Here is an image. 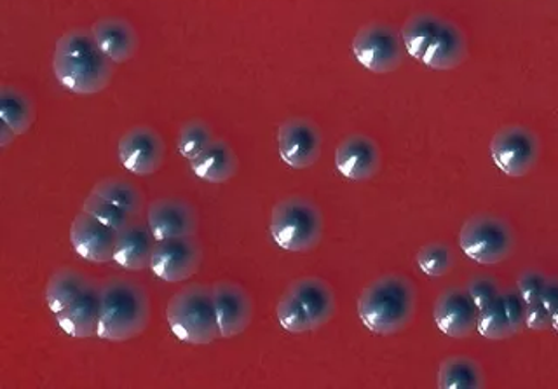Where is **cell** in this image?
I'll return each instance as SVG.
<instances>
[{
  "mask_svg": "<svg viewBox=\"0 0 558 389\" xmlns=\"http://www.w3.org/2000/svg\"><path fill=\"white\" fill-rule=\"evenodd\" d=\"M113 65L87 28L65 32L52 54V74L63 88L75 95L104 92L112 81Z\"/></svg>",
  "mask_w": 558,
  "mask_h": 389,
  "instance_id": "cell-1",
  "label": "cell"
},
{
  "mask_svg": "<svg viewBox=\"0 0 558 389\" xmlns=\"http://www.w3.org/2000/svg\"><path fill=\"white\" fill-rule=\"evenodd\" d=\"M100 289V319L96 336L124 342L144 332L150 321V297L144 284L121 276L105 278Z\"/></svg>",
  "mask_w": 558,
  "mask_h": 389,
  "instance_id": "cell-2",
  "label": "cell"
},
{
  "mask_svg": "<svg viewBox=\"0 0 558 389\" xmlns=\"http://www.w3.org/2000/svg\"><path fill=\"white\" fill-rule=\"evenodd\" d=\"M417 292L407 276L384 275L357 297V316L372 333L392 336L414 319Z\"/></svg>",
  "mask_w": 558,
  "mask_h": 389,
  "instance_id": "cell-3",
  "label": "cell"
},
{
  "mask_svg": "<svg viewBox=\"0 0 558 389\" xmlns=\"http://www.w3.org/2000/svg\"><path fill=\"white\" fill-rule=\"evenodd\" d=\"M166 321L179 341L206 345L220 337L214 290L208 284H187L174 293L166 307Z\"/></svg>",
  "mask_w": 558,
  "mask_h": 389,
  "instance_id": "cell-4",
  "label": "cell"
},
{
  "mask_svg": "<svg viewBox=\"0 0 558 389\" xmlns=\"http://www.w3.org/2000/svg\"><path fill=\"white\" fill-rule=\"evenodd\" d=\"M322 210L304 196H288L276 203L270 214V236L284 252L305 254L319 245L323 238Z\"/></svg>",
  "mask_w": 558,
  "mask_h": 389,
  "instance_id": "cell-5",
  "label": "cell"
},
{
  "mask_svg": "<svg viewBox=\"0 0 558 389\" xmlns=\"http://www.w3.org/2000/svg\"><path fill=\"white\" fill-rule=\"evenodd\" d=\"M462 252L484 266L502 263L513 254L514 232L510 223L496 215H473L459 232Z\"/></svg>",
  "mask_w": 558,
  "mask_h": 389,
  "instance_id": "cell-6",
  "label": "cell"
},
{
  "mask_svg": "<svg viewBox=\"0 0 558 389\" xmlns=\"http://www.w3.org/2000/svg\"><path fill=\"white\" fill-rule=\"evenodd\" d=\"M353 53L366 71L389 74L403 63L407 49L397 28L389 23L372 22L356 32Z\"/></svg>",
  "mask_w": 558,
  "mask_h": 389,
  "instance_id": "cell-7",
  "label": "cell"
},
{
  "mask_svg": "<svg viewBox=\"0 0 558 389\" xmlns=\"http://www.w3.org/2000/svg\"><path fill=\"white\" fill-rule=\"evenodd\" d=\"M541 142L536 133L520 124L502 126L490 141V158L508 177L527 175L539 161Z\"/></svg>",
  "mask_w": 558,
  "mask_h": 389,
  "instance_id": "cell-8",
  "label": "cell"
},
{
  "mask_svg": "<svg viewBox=\"0 0 558 389\" xmlns=\"http://www.w3.org/2000/svg\"><path fill=\"white\" fill-rule=\"evenodd\" d=\"M203 246L196 236L156 241L148 269L166 283H180L199 271Z\"/></svg>",
  "mask_w": 558,
  "mask_h": 389,
  "instance_id": "cell-9",
  "label": "cell"
},
{
  "mask_svg": "<svg viewBox=\"0 0 558 389\" xmlns=\"http://www.w3.org/2000/svg\"><path fill=\"white\" fill-rule=\"evenodd\" d=\"M279 156L293 170H307L318 162L323 135L311 119L290 118L278 130Z\"/></svg>",
  "mask_w": 558,
  "mask_h": 389,
  "instance_id": "cell-10",
  "label": "cell"
},
{
  "mask_svg": "<svg viewBox=\"0 0 558 389\" xmlns=\"http://www.w3.org/2000/svg\"><path fill=\"white\" fill-rule=\"evenodd\" d=\"M119 161L130 173L154 175L165 165L166 145L162 136L150 126H133L121 136Z\"/></svg>",
  "mask_w": 558,
  "mask_h": 389,
  "instance_id": "cell-11",
  "label": "cell"
},
{
  "mask_svg": "<svg viewBox=\"0 0 558 389\" xmlns=\"http://www.w3.org/2000/svg\"><path fill=\"white\" fill-rule=\"evenodd\" d=\"M147 223L156 241L168 238L197 236L199 214L182 197H159L147 208Z\"/></svg>",
  "mask_w": 558,
  "mask_h": 389,
  "instance_id": "cell-12",
  "label": "cell"
},
{
  "mask_svg": "<svg viewBox=\"0 0 558 389\" xmlns=\"http://www.w3.org/2000/svg\"><path fill=\"white\" fill-rule=\"evenodd\" d=\"M480 309L471 297L466 287H450L436 297L435 316L436 327L445 336L453 339H464L475 332L478 324Z\"/></svg>",
  "mask_w": 558,
  "mask_h": 389,
  "instance_id": "cell-13",
  "label": "cell"
},
{
  "mask_svg": "<svg viewBox=\"0 0 558 389\" xmlns=\"http://www.w3.org/2000/svg\"><path fill=\"white\" fill-rule=\"evenodd\" d=\"M218 332L223 339H234L250 327L253 319V299L241 284L220 280L211 284Z\"/></svg>",
  "mask_w": 558,
  "mask_h": 389,
  "instance_id": "cell-14",
  "label": "cell"
},
{
  "mask_svg": "<svg viewBox=\"0 0 558 389\" xmlns=\"http://www.w3.org/2000/svg\"><path fill=\"white\" fill-rule=\"evenodd\" d=\"M118 236L116 229L107 228L83 210L75 215L74 222L70 226L72 248L78 257L89 263H112Z\"/></svg>",
  "mask_w": 558,
  "mask_h": 389,
  "instance_id": "cell-15",
  "label": "cell"
},
{
  "mask_svg": "<svg viewBox=\"0 0 558 389\" xmlns=\"http://www.w3.org/2000/svg\"><path fill=\"white\" fill-rule=\"evenodd\" d=\"M383 165L380 147L372 136L353 133L340 142L336 150V167L340 175L353 182H365L379 173Z\"/></svg>",
  "mask_w": 558,
  "mask_h": 389,
  "instance_id": "cell-16",
  "label": "cell"
},
{
  "mask_svg": "<svg viewBox=\"0 0 558 389\" xmlns=\"http://www.w3.org/2000/svg\"><path fill=\"white\" fill-rule=\"evenodd\" d=\"M96 42L113 63H126L135 58L140 49V37L128 20L107 16L93 23L89 28Z\"/></svg>",
  "mask_w": 558,
  "mask_h": 389,
  "instance_id": "cell-17",
  "label": "cell"
},
{
  "mask_svg": "<svg viewBox=\"0 0 558 389\" xmlns=\"http://www.w3.org/2000/svg\"><path fill=\"white\" fill-rule=\"evenodd\" d=\"M154 246H156V238L150 232L148 223L136 219L128 228L119 231L112 263L126 271H142L150 264Z\"/></svg>",
  "mask_w": 558,
  "mask_h": 389,
  "instance_id": "cell-18",
  "label": "cell"
},
{
  "mask_svg": "<svg viewBox=\"0 0 558 389\" xmlns=\"http://www.w3.org/2000/svg\"><path fill=\"white\" fill-rule=\"evenodd\" d=\"M466 57L468 39L464 32L450 20L441 19L435 39L426 49L421 62L433 71H452L458 69Z\"/></svg>",
  "mask_w": 558,
  "mask_h": 389,
  "instance_id": "cell-19",
  "label": "cell"
},
{
  "mask_svg": "<svg viewBox=\"0 0 558 389\" xmlns=\"http://www.w3.org/2000/svg\"><path fill=\"white\" fill-rule=\"evenodd\" d=\"M98 281L89 287L86 292L72 302L69 307L58 313V327L66 333V336L75 337V339H87V337L96 336L98 328V319H100V289Z\"/></svg>",
  "mask_w": 558,
  "mask_h": 389,
  "instance_id": "cell-20",
  "label": "cell"
},
{
  "mask_svg": "<svg viewBox=\"0 0 558 389\" xmlns=\"http://www.w3.org/2000/svg\"><path fill=\"white\" fill-rule=\"evenodd\" d=\"M287 290H290L302 302V306L305 307L311 321H313L314 330L327 325L336 316V292L322 278H316V276L299 278L290 283Z\"/></svg>",
  "mask_w": 558,
  "mask_h": 389,
  "instance_id": "cell-21",
  "label": "cell"
},
{
  "mask_svg": "<svg viewBox=\"0 0 558 389\" xmlns=\"http://www.w3.org/2000/svg\"><path fill=\"white\" fill-rule=\"evenodd\" d=\"M191 170L208 184H226L240 170V159L229 142L215 138L196 159H192Z\"/></svg>",
  "mask_w": 558,
  "mask_h": 389,
  "instance_id": "cell-22",
  "label": "cell"
},
{
  "mask_svg": "<svg viewBox=\"0 0 558 389\" xmlns=\"http://www.w3.org/2000/svg\"><path fill=\"white\" fill-rule=\"evenodd\" d=\"M95 281V278L86 275V272L78 271V269H74V267H60V269H57V271L52 272L51 278H49L48 284H46V302H48L51 313L58 315L65 307H69Z\"/></svg>",
  "mask_w": 558,
  "mask_h": 389,
  "instance_id": "cell-23",
  "label": "cell"
},
{
  "mask_svg": "<svg viewBox=\"0 0 558 389\" xmlns=\"http://www.w3.org/2000/svg\"><path fill=\"white\" fill-rule=\"evenodd\" d=\"M35 118H37V109L28 93L9 84L0 88V119L17 136L25 135L31 130Z\"/></svg>",
  "mask_w": 558,
  "mask_h": 389,
  "instance_id": "cell-24",
  "label": "cell"
},
{
  "mask_svg": "<svg viewBox=\"0 0 558 389\" xmlns=\"http://www.w3.org/2000/svg\"><path fill=\"white\" fill-rule=\"evenodd\" d=\"M440 389H480L485 386L484 372L478 363L468 356H449L440 363L438 382Z\"/></svg>",
  "mask_w": 558,
  "mask_h": 389,
  "instance_id": "cell-25",
  "label": "cell"
},
{
  "mask_svg": "<svg viewBox=\"0 0 558 389\" xmlns=\"http://www.w3.org/2000/svg\"><path fill=\"white\" fill-rule=\"evenodd\" d=\"M93 194L104 197L107 202L113 203L122 210L133 215L136 219L142 217L144 211L145 197L144 193L136 187L130 180L122 179V177H107L96 182L95 187L92 189Z\"/></svg>",
  "mask_w": 558,
  "mask_h": 389,
  "instance_id": "cell-26",
  "label": "cell"
},
{
  "mask_svg": "<svg viewBox=\"0 0 558 389\" xmlns=\"http://www.w3.org/2000/svg\"><path fill=\"white\" fill-rule=\"evenodd\" d=\"M441 19L433 13H415L403 23L401 39L405 45L407 53L415 60H423L426 49L435 39L436 32L440 27Z\"/></svg>",
  "mask_w": 558,
  "mask_h": 389,
  "instance_id": "cell-27",
  "label": "cell"
},
{
  "mask_svg": "<svg viewBox=\"0 0 558 389\" xmlns=\"http://www.w3.org/2000/svg\"><path fill=\"white\" fill-rule=\"evenodd\" d=\"M215 141L214 127L205 119H191L183 123L177 136V150L182 158L196 159Z\"/></svg>",
  "mask_w": 558,
  "mask_h": 389,
  "instance_id": "cell-28",
  "label": "cell"
},
{
  "mask_svg": "<svg viewBox=\"0 0 558 389\" xmlns=\"http://www.w3.org/2000/svg\"><path fill=\"white\" fill-rule=\"evenodd\" d=\"M276 316L281 327L290 333H305L314 330L307 311L290 290L279 297Z\"/></svg>",
  "mask_w": 558,
  "mask_h": 389,
  "instance_id": "cell-29",
  "label": "cell"
},
{
  "mask_svg": "<svg viewBox=\"0 0 558 389\" xmlns=\"http://www.w3.org/2000/svg\"><path fill=\"white\" fill-rule=\"evenodd\" d=\"M476 330H478L480 336H484L485 339H490V341H502V339L514 336L510 319L506 316L505 306H502L501 295L493 304L480 309Z\"/></svg>",
  "mask_w": 558,
  "mask_h": 389,
  "instance_id": "cell-30",
  "label": "cell"
},
{
  "mask_svg": "<svg viewBox=\"0 0 558 389\" xmlns=\"http://www.w3.org/2000/svg\"><path fill=\"white\" fill-rule=\"evenodd\" d=\"M81 210L86 211L87 215L95 217L98 222L105 223L107 228L116 229L118 232L136 220V217L128 214L126 210H122L113 203L107 202L104 197L93 193H89V196L84 199Z\"/></svg>",
  "mask_w": 558,
  "mask_h": 389,
  "instance_id": "cell-31",
  "label": "cell"
},
{
  "mask_svg": "<svg viewBox=\"0 0 558 389\" xmlns=\"http://www.w3.org/2000/svg\"><path fill=\"white\" fill-rule=\"evenodd\" d=\"M417 266L424 275L440 278L447 275L456 264L452 248L447 243H427L417 252Z\"/></svg>",
  "mask_w": 558,
  "mask_h": 389,
  "instance_id": "cell-32",
  "label": "cell"
},
{
  "mask_svg": "<svg viewBox=\"0 0 558 389\" xmlns=\"http://www.w3.org/2000/svg\"><path fill=\"white\" fill-rule=\"evenodd\" d=\"M466 289L473 301L476 302L478 309H484L488 304H493L502 292L501 287L494 280L493 276H475V278H471Z\"/></svg>",
  "mask_w": 558,
  "mask_h": 389,
  "instance_id": "cell-33",
  "label": "cell"
},
{
  "mask_svg": "<svg viewBox=\"0 0 558 389\" xmlns=\"http://www.w3.org/2000/svg\"><path fill=\"white\" fill-rule=\"evenodd\" d=\"M501 302L505 306L506 316L510 319L513 333L522 332L525 328V315H527V302L523 301L517 289H505L501 292Z\"/></svg>",
  "mask_w": 558,
  "mask_h": 389,
  "instance_id": "cell-34",
  "label": "cell"
},
{
  "mask_svg": "<svg viewBox=\"0 0 558 389\" xmlns=\"http://www.w3.org/2000/svg\"><path fill=\"white\" fill-rule=\"evenodd\" d=\"M546 281H548V276L545 272L537 271V269H527V271L520 272L519 278H517V290H519L523 301L532 304V302L541 301Z\"/></svg>",
  "mask_w": 558,
  "mask_h": 389,
  "instance_id": "cell-35",
  "label": "cell"
},
{
  "mask_svg": "<svg viewBox=\"0 0 558 389\" xmlns=\"http://www.w3.org/2000/svg\"><path fill=\"white\" fill-rule=\"evenodd\" d=\"M525 327L531 328V330H537V332H543V330H549V328H554V319H551V313L543 306V302H532V304H527V315H525Z\"/></svg>",
  "mask_w": 558,
  "mask_h": 389,
  "instance_id": "cell-36",
  "label": "cell"
},
{
  "mask_svg": "<svg viewBox=\"0 0 558 389\" xmlns=\"http://www.w3.org/2000/svg\"><path fill=\"white\" fill-rule=\"evenodd\" d=\"M541 302H543V306L549 311V313H554L558 307V278H548L546 281L545 290H543V295H541Z\"/></svg>",
  "mask_w": 558,
  "mask_h": 389,
  "instance_id": "cell-37",
  "label": "cell"
},
{
  "mask_svg": "<svg viewBox=\"0 0 558 389\" xmlns=\"http://www.w3.org/2000/svg\"><path fill=\"white\" fill-rule=\"evenodd\" d=\"M16 133L8 126V124L2 123V127H0V147L5 149L9 145L13 144L14 138H16Z\"/></svg>",
  "mask_w": 558,
  "mask_h": 389,
  "instance_id": "cell-38",
  "label": "cell"
},
{
  "mask_svg": "<svg viewBox=\"0 0 558 389\" xmlns=\"http://www.w3.org/2000/svg\"><path fill=\"white\" fill-rule=\"evenodd\" d=\"M551 319H554V330L558 332V307L551 313Z\"/></svg>",
  "mask_w": 558,
  "mask_h": 389,
  "instance_id": "cell-39",
  "label": "cell"
}]
</instances>
